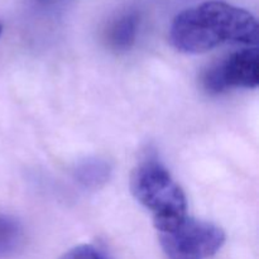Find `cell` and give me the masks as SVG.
Returning a JSON list of instances; mask_svg holds the SVG:
<instances>
[{
    "label": "cell",
    "mask_w": 259,
    "mask_h": 259,
    "mask_svg": "<svg viewBox=\"0 0 259 259\" xmlns=\"http://www.w3.org/2000/svg\"><path fill=\"white\" fill-rule=\"evenodd\" d=\"M139 29V15L137 12L123 13L110 25L108 39L116 51H126L134 45Z\"/></svg>",
    "instance_id": "5b68a950"
},
{
    "label": "cell",
    "mask_w": 259,
    "mask_h": 259,
    "mask_svg": "<svg viewBox=\"0 0 259 259\" xmlns=\"http://www.w3.org/2000/svg\"><path fill=\"white\" fill-rule=\"evenodd\" d=\"M73 174L81 186L95 190L105 185L110 179L111 167L105 159L88 158L76 166Z\"/></svg>",
    "instance_id": "8992f818"
},
{
    "label": "cell",
    "mask_w": 259,
    "mask_h": 259,
    "mask_svg": "<svg viewBox=\"0 0 259 259\" xmlns=\"http://www.w3.org/2000/svg\"><path fill=\"white\" fill-rule=\"evenodd\" d=\"M22 238V225L12 215L0 214V255L12 252Z\"/></svg>",
    "instance_id": "52a82bcc"
},
{
    "label": "cell",
    "mask_w": 259,
    "mask_h": 259,
    "mask_svg": "<svg viewBox=\"0 0 259 259\" xmlns=\"http://www.w3.org/2000/svg\"><path fill=\"white\" fill-rule=\"evenodd\" d=\"M131 190L134 199L151 211L157 232L174 227L187 217L184 190L154 157L137 164L131 177Z\"/></svg>",
    "instance_id": "7a4b0ae2"
},
{
    "label": "cell",
    "mask_w": 259,
    "mask_h": 259,
    "mask_svg": "<svg viewBox=\"0 0 259 259\" xmlns=\"http://www.w3.org/2000/svg\"><path fill=\"white\" fill-rule=\"evenodd\" d=\"M258 23L252 13L222 0L182 10L169 28V40L184 53H204L227 43L253 45Z\"/></svg>",
    "instance_id": "6da1fadb"
},
{
    "label": "cell",
    "mask_w": 259,
    "mask_h": 259,
    "mask_svg": "<svg viewBox=\"0 0 259 259\" xmlns=\"http://www.w3.org/2000/svg\"><path fill=\"white\" fill-rule=\"evenodd\" d=\"M201 83L209 94H222L232 89H257L258 50L242 48L211 63L202 73Z\"/></svg>",
    "instance_id": "277c9868"
},
{
    "label": "cell",
    "mask_w": 259,
    "mask_h": 259,
    "mask_svg": "<svg viewBox=\"0 0 259 259\" xmlns=\"http://www.w3.org/2000/svg\"><path fill=\"white\" fill-rule=\"evenodd\" d=\"M60 259H113L105 249L95 244H80L66 252Z\"/></svg>",
    "instance_id": "ba28073f"
},
{
    "label": "cell",
    "mask_w": 259,
    "mask_h": 259,
    "mask_svg": "<svg viewBox=\"0 0 259 259\" xmlns=\"http://www.w3.org/2000/svg\"><path fill=\"white\" fill-rule=\"evenodd\" d=\"M3 29H4V25H3V23L0 22V35H2V33H3Z\"/></svg>",
    "instance_id": "9c48e42d"
},
{
    "label": "cell",
    "mask_w": 259,
    "mask_h": 259,
    "mask_svg": "<svg viewBox=\"0 0 259 259\" xmlns=\"http://www.w3.org/2000/svg\"><path fill=\"white\" fill-rule=\"evenodd\" d=\"M159 244L166 259H209L225 243V233L218 225L186 217L158 232Z\"/></svg>",
    "instance_id": "3957f363"
}]
</instances>
